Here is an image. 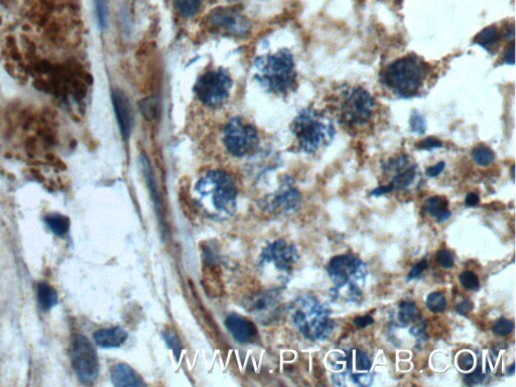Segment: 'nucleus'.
<instances>
[{"label": "nucleus", "mask_w": 516, "mask_h": 387, "mask_svg": "<svg viewBox=\"0 0 516 387\" xmlns=\"http://www.w3.org/2000/svg\"><path fill=\"white\" fill-rule=\"evenodd\" d=\"M72 365L78 379L85 384L95 381L99 374V360L95 348L89 339L76 335L71 346Z\"/></svg>", "instance_id": "7"}, {"label": "nucleus", "mask_w": 516, "mask_h": 387, "mask_svg": "<svg viewBox=\"0 0 516 387\" xmlns=\"http://www.w3.org/2000/svg\"><path fill=\"white\" fill-rule=\"evenodd\" d=\"M140 168H142V175L144 177L145 183H147V188H149V193H151V199L154 203L156 211H158V217L163 219V214H165V210H163V202L158 194V186H156V177H154L153 169H151V163H149V158L142 154L140 156Z\"/></svg>", "instance_id": "19"}, {"label": "nucleus", "mask_w": 516, "mask_h": 387, "mask_svg": "<svg viewBox=\"0 0 516 387\" xmlns=\"http://www.w3.org/2000/svg\"><path fill=\"white\" fill-rule=\"evenodd\" d=\"M480 202V197L478 194L471 192L467 194L466 198H465V204L467 207H474L479 204Z\"/></svg>", "instance_id": "47"}, {"label": "nucleus", "mask_w": 516, "mask_h": 387, "mask_svg": "<svg viewBox=\"0 0 516 387\" xmlns=\"http://www.w3.org/2000/svg\"><path fill=\"white\" fill-rule=\"evenodd\" d=\"M458 366L461 369L464 371H469L473 368L474 366V357L473 355L470 352H463L458 357Z\"/></svg>", "instance_id": "39"}, {"label": "nucleus", "mask_w": 516, "mask_h": 387, "mask_svg": "<svg viewBox=\"0 0 516 387\" xmlns=\"http://www.w3.org/2000/svg\"><path fill=\"white\" fill-rule=\"evenodd\" d=\"M459 280L461 285H462L465 289L469 290H478L479 285H480V283H479L478 276H477L476 273H474L473 271H467L461 273Z\"/></svg>", "instance_id": "33"}, {"label": "nucleus", "mask_w": 516, "mask_h": 387, "mask_svg": "<svg viewBox=\"0 0 516 387\" xmlns=\"http://www.w3.org/2000/svg\"><path fill=\"white\" fill-rule=\"evenodd\" d=\"M426 306L430 312L433 313H442L444 312L446 308L447 301L443 294L439 292H432L428 294L427 301H426Z\"/></svg>", "instance_id": "30"}, {"label": "nucleus", "mask_w": 516, "mask_h": 387, "mask_svg": "<svg viewBox=\"0 0 516 387\" xmlns=\"http://www.w3.org/2000/svg\"><path fill=\"white\" fill-rule=\"evenodd\" d=\"M472 156H473L474 161L480 167H488L491 165L495 158L492 149L485 144L477 145L472 151Z\"/></svg>", "instance_id": "25"}, {"label": "nucleus", "mask_w": 516, "mask_h": 387, "mask_svg": "<svg viewBox=\"0 0 516 387\" xmlns=\"http://www.w3.org/2000/svg\"><path fill=\"white\" fill-rule=\"evenodd\" d=\"M416 167L409 168L402 172H398L395 177H393L391 184H393V189L396 190H402V189L407 188L412 183V181L416 177Z\"/></svg>", "instance_id": "28"}, {"label": "nucleus", "mask_w": 516, "mask_h": 387, "mask_svg": "<svg viewBox=\"0 0 516 387\" xmlns=\"http://www.w3.org/2000/svg\"><path fill=\"white\" fill-rule=\"evenodd\" d=\"M196 191L202 197L210 198L216 211L232 215L236 209L237 189L233 179L223 170H212L203 177Z\"/></svg>", "instance_id": "4"}, {"label": "nucleus", "mask_w": 516, "mask_h": 387, "mask_svg": "<svg viewBox=\"0 0 516 387\" xmlns=\"http://www.w3.org/2000/svg\"><path fill=\"white\" fill-rule=\"evenodd\" d=\"M128 336V332L121 327H114L97 331L94 334V341L98 346L102 348H116L125 342Z\"/></svg>", "instance_id": "20"}, {"label": "nucleus", "mask_w": 516, "mask_h": 387, "mask_svg": "<svg viewBox=\"0 0 516 387\" xmlns=\"http://www.w3.org/2000/svg\"><path fill=\"white\" fill-rule=\"evenodd\" d=\"M140 109L147 121H153L158 113V102L154 97H147L140 102Z\"/></svg>", "instance_id": "29"}, {"label": "nucleus", "mask_w": 516, "mask_h": 387, "mask_svg": "<svg viewBox=\"0 0 516 387\" xmlns=\"http://www.w3.org/2000/svg\"><path fill=\"white\" fill-rule=\"evenodd\" d=\"M112 383L115 386H145L140 375L130 366L125 363L116 364L111 369Z\"/></svg>", "instance_id": "18"}, {"label": "nucleus", "mask_w": 516, "mask_h": 387, "mask_svg": "<svg viewBox=\"0 0 516 387\" xmlns=\"http://www.w3.org/2000/svg\"><path fill=\"white\" fill-rule=\"evenodd\" d=\"M374 322L371 315H364V317H358L353 320L354 326L357 328H366V327L371 326Z\"/></svg>", "instance_id": "44"}, {"label": "nucleus", "mask_w": 516, "mask_h": 387, "mask_svg": "<svg viewBox=\"0 0 516 387\" xmlns=\"http://www.w3.org/2000/svg\"><path fill=\"white\" fill-rule=\"evenodd\" d=\"M207 25L213 31L242 36L250 31L248 20L233 8H218L213 9L207 18Z\"/></svg>", "instance_id": "10"}, {"label": "nucleus", "mask_w": 516, "mask_h": 387, "mask_svg": "<svg viewBox=\"0 0 516 387\" xmlns=\"http://www.w3.org/2000/svg\"><path fill=\"white\" fill-rule=\"evenodd\" d=\"M472 310H473V304L470 301H464L457 306L458 314L462 315H467Z\"/></svg>", "instance_id": "46"}, {"label": "nucleus", "mask_w": 516, "mask_h": 387, "mask_svg": "<svg viewBox=\"0 0 516 387\" xmlns=\"http://www.w3.org/2000/svg\"><path fill=\"white\" fill-rule=\"evenodd\" d=\"M292 133L305 153L314 154L322 145L331 144L336 131L328 118L315 110L305 109L294 119Z\"/></svg>", "instance_id": "3"}, {"label": "nucleus", "mask_w": 516, "mask_h": 387, "mask_svg": "<svg viewBox=\"0 0 516 387\" xmlns=\"http://www.w3.org/2000/svg\"><path fill=\"white\" fill-rule=\"evenodd\" d=\"M97 22L101 29H105L108 24V4L107 0H94Z\"/></svg>", "instance_id": "32"}, {"label": "nucleus", "mask_w": 516, "mask_h": 387, "mask_svg": "<svg viewBox=\"0 0 516 387\" xmlns=\"http://www.w3.org/2000/svg\"><path fill=\"white\" fill-rule=\"evenodd\" d=\"M112 103L114 108L115 116L122 137L128 138L133 128V116H131L130 105L128 99L121 90L115 89L112 91Z\"/></svg>", "instance_id": "13"}, {"label": "nucleus", "mask_w": 516, "mask_h": 387, "mask_svg": "<svg viewBox=\"0 0 516 387\" xmlns=\"http://www.w3.org/2000/svg\"><path fill=\"white\" fill-rule=\"evenodd\" d=\"M223 140L227 151L235 156H244L252 153L258 144L255 128L240 118H233L228 122Z\"/></svg>", "instance_id": "9"}, {"label": "nucleus", "mask_w": 516, "mask_h": 387, "mask_svg": "<svg viewBox=\"0 0 516 387\" xmlns=\"http://www.w3.org/2000/svg\"><path fill=\"white\" fill-rule=\"evenodd\" d=\"M504 63L508 64H515V41H510V45L504 50L503 54Z\"/></svg>", "instance_id": "42"}, {"label": "nucleus", "mask_w": 516, "mask_h": 387, "mask_svg": "<svg viewBox=\"0 0 516 387\" xmlns=\"http://www.w3.org/2000/svg\"><path fill=\"white\" fill-rule=\"evenodd\" d=\"M409 124H411L412 133H416V135H423L427 130L425 118H423V115L418 112L412 113L411 119H409Z\"/></svg>", "instance_id": "35"}, {"label": "nucleus", "mask_w": 516, "mask_h": 387, "mask_svg": "<svg viewBox=\"0 0 516 387\" xmlns=\"http://www.w3.org/2000/svg\"><path fill=\"white\" fill-rule=\"evenodd\" d=\"M437 264L444 269H452L455 264L453 254L450 251L447 250H441L437 251V257H435Z\"/></svg>", "instance_id": "36"}, {"label": "nucleus", "mask_w": 516, "mask_h": 387, "mask_svg": "<svg viewBox=\"0 0 516 387\" xmlns=\"http://www.w3.org/2000/svg\"><path fill=\"white\" fill-rule=\"evenodd\" d=\"M483 379L484 375L483 373L481 372L480 366H479L478 370L474 371L473 373H470V374L465 376V381H466V383L469 384V386H475V384H479Z\"/></svg>", "instance_id": "41"}, {"label": "nucleus", "mask_w": 516, "mask_h": 387, "mask_svg": "<svg viewBox=\"0 0 516 387\" xmlns=\"http://www.w3.org/2000/svg\"><path fill=\"white\" fill-rule=\"evenodd\" d=\"M225 326L238 342L248 343L257 338L258 330L254 322L242 315H228L225 320Z\"/></svg>", "instance_id": "14"}, {"label": "nucleus", "mask_w": 516, "mask_h": 387, "mask_svg": "<svg viewBox=\"0 0 516 387\" xmlns=\"http://www.w3.org/2000/svg\"><path fill=\"white\" fill-rule=\"evenodd\" d=\"M426 211L432 217L437 219V222H444L451 217L452 213L449 210V203L446 198L441 196H434L428 198L425 204Z\"/></svg>", "instance_id": "21"}, {"label": "nucleus", "mask_w": 516, "mask_h": 387, "mask_svg": "<svg viewBox=\"0 0 516 387\" xmlns=\"http://www.w3.org/2000/svg\"><path fill=\"white\" fill-rule=\"evenodd\" d=\"M515 363L511 364V366H510V373H511V374H513V373H515Z\"/></svg>", "instance_id": "49"}, {"label": "nucleus", "mask_w": 516, "mask_h": 387, "mask_svg": "<svg viewBox=\"0 0 516 387\" xmlns=\"http://www.w3.org/2000/svg\"><path fill=\"white\" fill-rule=\"evenodd\" d=\"M442 147H443V144H442L441 140L434 137H428L416 144V147L419 149H423V151H433V149H440Z\"/></svg>", "instance_id": "37"}, {"label": "nucleus", "mask_w": 516, "mask_h": 387, "mask_svg": "<svg viewBox=\"0 0 516 387\" xmlns=\"http://www.w3.org/2000/svg\"><path fill=\"white\" fill-rule=\"evenodd\" d=\"M428 67L421 57L409 55L389 64L381 75L386 88L400 98L418 95L428 75Z\"/></svg>", "instance_id": "1"}, {"label": "nucleus", "mask_w": 516, "mask_h": 387, "mask_svg": "<svg viewBox=\"0 0 516 387\" xmlns=\"http://www.w3.org/2000/svg\"><path fill=\"white\" fill-rule=\"evenodd\" d=\"M444 165H446V163H444V161H440L437 165L428 168V169L426 170V175H427V177H437L440 174H442V172H443Z\"/></svg>", "instance_id": "43"}, {"label": "nucleus", "mask_w": 516, "mask_h": 387, "mask_svg": "<svg viewBox=\"0 0 516 387\" xmlns=\"http://www.w3.org/2000/svg\"><path fill=\"white\" fill-rule=\"evenodd\" d=\"M511 174H512V179H515V165L511 168Z\"/></svg>", "instance_id": "50"}, {"label": "nucleus", "mask_w": 516, "mask_h": 387, "mask_svg": "<svg viewBox=\"0 0 516 387\" xmlns=\"http://www.w3.org/2000/svg\"><path fill=\"white\" fill-rule=\"evenodd\" d=\"M255 67L258 82L273 93L285 94L294 87L297 74L294 57L289 50L258 57Z\"/></svg>", "instance_id": "2"}, {"label": "nucleus", "mask_w": 516, "mask_h": 387, "mask_svg": "<svg viewBox=\"0 0 516 387\" xmlns=\"http://www.w3.org/2000/svg\"><path fill=\"white\" fill-rule=\"evenodd\" d=\"M299 259L294 246L289 245L285 240H278L269 244L262 255V262H271L280 271H289Z\"/></svg>", "instance_id": "12"}, {"label": "nucleus", "mask_w": 516, "mask_h": 387, "mask_svg": "<svg viewBox=\"0 0 516 387\" xmlns=\"http://www.w3.org/2000/svg\"><path fill=\"white\" fill-rule=\"evenodd\" d=\"M271 208L276 212H290L297 209L301 202V195L290 183H285L280 192L274 196Z\"/></svg>", "instance_id": "17"}, {"label": "nucleus", "mask_w": 516, "mask_h": 387, "mask_svg": "<svg viewBox=\"0 0 516 387\" xmlns=\"http://www.w3.org/2000/svg\"><path fill=\"white\" fill-rule=\"evenodd\" d=\"M393 190H395V189H393V184L391 183L389 185L381 186H379V188L374 189V190L370 193V195L374 196V197H379V196L386 195V194L393 192Z\"/></svg>", "instance_id": "45"}, {"label": "nucleus", "mask_w": 516, "mask_h": 387, "mask_svg": "<svg viewBox=\"0 0 516 387\" xmlns=\"http://www.w3.org/2000/svg\"><path fill=\"white\" fill-rule=\"evenodd\" d=\"M423 333H425V325H421V322H419L411 329L412 335L416 336V337H419Z\"/></svg>", "instance_id": "48"}, {"label": "nucleus", "mask_w": 516, "mask_h": 387, "mask_svg": "<svg viewBox=\"0 0 516 387\" xmlns=\"http://www.w3.org/2000/svg\"><path fill=\"white\" fill-rule=\"evenodd\" d=\"M231 84V78L224 71H211L198 80L195 91L205 105L218 107L227 100Z\"/></svg>", "instance_id": "8"}, {"label": "nucleus", "mask_w": 516, "mask_h": 387, "mask_svg": "<svg viewBox=\"0 0 516 387\" xmlns=\"http://www.w3.org/2000/svg\"><path fill=\"white\" fill-rule=\"evenodd\" d=\"M513 329H515L513 322L502 318V319L495 322L492 331L495 335L499 336V337H505V336L509 335L513 331Z\"/></svg>", "instance_id": "34"}, {"label": "nucleus", "mask_w": 516, "mask_h": 387, "mask_svg": "<svg viewBox=\"0 0 516 387\" xmlns=\"http://www.w3.org/2000/svg\"><path fill=\"white\" fill-rule=\"evenodd\" d=\"M355 363L356 369L358 371H369L371 369V361L369 357L362 351H357L355 355Z\"/></svg>", "instance_id": "38"}, {"label": "nucleus", "mask_w": 516, "mask_h": 387, "mask_svg": "<svg viewBox=\"0 0 516 387\" xmlns=\"http://www.w3.org/2000/svg\"><path fill=\"white\" fill-rule=\"evenodd\" d=\"M203 285L207 294L212 298H218L222 296L224 292L222 280H221V271L213 258L208 257L206 258L204 273H203Z\"/></svg>", "instance_id": "15"}, {"label": "nucleus", "mask_w": 516, "mask_h": 387, "mask_svg": "<svg viewBox=\"0 0 516 387\" xmlns=\"http://www.w3.org/2000/svg\"><path fill=\"white\" fill-rule=\"evenodd\" d=\"M365 266L356 257L339 255L332 258L327 271L332 280L341 287L346 285L351 278L356 276L359 278V276H365Z\"/></svg>", "instance_id": "11"}, {"label": "nucleus", "mask_w": 516, "mask_h": 387, "mask_svg": "<svg viewBox=\"0 0 516 387\" xmlns=\"http://www.w3.org/2000/svg\"><path fill=\"white\" fill-rule=\"evenodd\" d=\"M38 299L39 304L41 310L48 311L57 304V294L56 290L53 289L50 285L47 283H41L38 287Z\"/></svg>", "instance_id": "23"}, {"label": "nucleus", "mask_w": 516, "mask_h": 387, "mask_svg": "<svg viewBox=\"0 0 516 387\" xmlns=\"http://www.w3.org/2000/svg\"><path fill=\"white\" fill-rule=\"evenodd\" d=\"M48 227L57 236H64L70 229V219L61 214H52L45 219Z\"/></svg>", "instance_id": "24"}, {"label": "nucleus", "mask_w": 516, "mask_h": 387, "mask_svg": "<svg viewBox=\"0 0 516 387\" xmlns=\"http://www.w3.org/2000/svg\"><path fill=\"white\" fill-rule=\"evenodd\" d=\"M294 322L299 332L311 340L328 337L334 327L326 310L313 299H301L294 313Z\"/></svg>", "instance_id": "5"}, {"label": "nucleus", "mask_w": 516, "mask_h": 387, "mask_svg": "<svg viewBox=\"0 0 516 387\" xmlns=\"http://www.w3.org/2000/svg\"><path fill=\"white\" fill-rule=\"evenodd\" d=\"M163 338H165L168 346L174 352L175 356L179 359V355L182 353V350H183V346H182L181 340H179L176 332L172 330V329H167V330L163 331Z\"/></svg>", "instance_id": "31"}, {"label": "nucleus", "mask_w": 516, "mask_h": 387, "mask_svg": "<svg viewBox=\"0 0 516 387\" xmlns=\"http://www.w3.org/2000/svg\"><path fill=\"white\" fill-rule=\"evenodd\" d=\"M427 269L428 262L426 258H423V259L421 260L419 264H416V266L412 267L411 271H409V276H407V282H409V280H414V278H419V276H421V274L423 273V271H425Z\"/></svg>", "instance_id": "40"}, {"label": "nucleus", "mask_w": 516, "mask_h": 387, "mask_svg": "<svg viewBox=\"0 0 516 387\" xmlns=\"http://www.w3.org/2000/svg\"><path fill=\"white\" fill-rule=\"evenodd\" d=\"M500 36H500L499 29L495 25H490L477 34L474 39V43L480 46L487 52L494 54V50H496L500 41Z\"/></svg>", "instance_id": "22"}, {"label": "nucleus", "mask_w": 516, "mask_h": 387, "mask_svg": "<svg viewBox=\"0 0 516 387\" xmlns=\"http://www.w3.org/2000/svg\"><path fill=\"white\" fill-rule=\"evenodd\" d=\"M418 317V308L412 301H402L400 305L398 312V321L402 322V326H407L409 322L414 321Z\"/></svg>", "instance_id": "27"}, {"label": "nucleus", "mask_w": 516, "mask_h": 387, "mask_svg": "<svg viewBox=\"0 0 516 387\" xmlns=\"http://www.w3.org/2000/svg\"><path fill=\"white\" fill-rule=\"evenodd\" d=\"M201 0H175V8L184 18H192L199 11Z\"/></svg>", "instance_id": "26"}, {"label": "nucleus", "mask_w": 516, "mask_h": 387, "mask_svg": "<svg viewBox=\"0 0 516 387\" xmlns=\"http://www.w3.org/2000/svg\"><path fill=\"white\" fill-rule=\"evenodd\" d=\"M375 106L369 92L361 87L351 89L341 106V121L350 128L365 125L372 118Z\"/></svg>", "instance_id": "6"}, {"label": "nucleus", "mask_w": 516, "mask_h": 387, "mask_svg": "<svg viewBox=\"0 0 516 387\" xmlns=\"http://www.w3.org/2000/svg\"><path fill=\"white\" fill-rule=\"evenodd\" d=\"M278 304V294L274 292H259L246 299L244 308L257 315H266V312H273Z\"/></svg>", "instance_id": "16"}]
</instances>
